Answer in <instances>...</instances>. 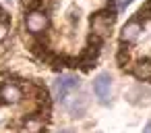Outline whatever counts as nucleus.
<instances>
[{"label": "nucleus", "mask_w": 151, "mask_h": 133, "mask_svg": "<svg viewBox=\"0 0 151 133\" xmlns=\"http://www.w3.org/2000/svg\"><path fill=\"white\" fill-rule=\"evenodd\" d=\"M50 25V17L46 11H40V9H31L27 15H25V29L33 36L37 33H44Z\"/></svg>", "instance_id": "nucleus-1"}, {"label": "nucleus", "mask_w": 151, "mask_h": 133, "mask_svg": "<svg viewBox=\"0 0 151 133\" xmlns=\"http://www.w3.org/2000/svg\"><path fill=\"white\" fill-rule=\"evenodd\" d=\"M114 19H116V15H112V13H108V11L95 13V15L91 17V31H93V36H97V38L106 36V33L110 31V27H112Z\"/></svg>", "instance_id": "nucleus-2"}, {"label": "nucleus", "mask_w": 151, "mask_h": 133, "mask_svg": "<svg viewBox=\"0 0 151 133\" xmlns=\"http://www.w3.org/2000/svg\"><path fill=\"white\" fill-rule=\"evenodd\" d=\"M79 87V77L77 75H70V73H66V75H60L56 81H54V94H56V98H60V100H64L70 92H75Z\"/></svg>", "instance_id": "nucleus-3"}, {"label": "nucleus", "mask_w": 151, "mask_h": 133, "mask_svg": "<svg viewBox=\"0 0 151 133\" xmlns=\"http://www.w3.org/2000/svg\"><path fill=\"white\" fill-rule=\"evenodd\" d=\"M93 92H95V96L101 104L110 102V96H112V77H110V73H99L93 79Z\"/></svg>", "instance_id": "nucleus-4"}, {"label": "nucleus", "mask_w": 151, "mask_h": 133, "mask_svg": "<svg viewBox=\"0 0 151 133\" xmlns=\"http://www.w3.org/2000/svg\"><path fill=\"white\" fill-rule=\"evenodd\" d=\"M141 31H143V25H141L137 19H132V21H128V23L122 27V31H120V42H122V44H132V42L139 40Z\"/></svg>", "instance_id": "nucleus-5"}, {"label": "nucleus", "mask_w": 151, "mask_h": 133, "mask_svg": "<svg viewBox=\"0 0 151 133\" xmlns=\"http://www.w3.org/2000/svg\"><path fill=\"white\" fill-rule=\"evenodd\" d=\"M21 98H23V92L15 83H4L2 87H0V102L17 104V102H21Z\"/></svg>", "instance_id": "nucleus-6"}, {"label": "nucleus", "mask_w": 151, "mask_h": 133, "mask_svg": "<svg viewBox=\"0 0 151 133\" xmlns=\"http://www.w3.org/2000/svg\"><path fill=\"white\" fill-rule=\"evenodd\" d=\"M132 75L141 81H149L151 79V60H141L132 67Z\"/></svg>", "instance_id": "nucleus-7"}, {"label": "nucleus", "mask_w": 151, "mask_h": 133, "mask_svg": "<svg viewBox=\"0 0 151 133\" xmlns=\"http://www.w3.org/2000/svg\"><path fill=\"white\" fill-rule=\"evenodd\" d=\"M25 131H29V133H40L42 131V121L40 118H29V121H25Z\"/></svg>", "instance_id": "nucleus-8"}, {"label": "nucleus", "mask_w": 151, "mask_h": 133, "mask_svg": "<svg viewBox=\"0 0 151 133\" xmlns=\"http://www.w3.org/2000/svg\"><path fill=\"white\" fill-rule=\"evenodd\" d=\"M149 17H151V0H147V4L139 9V13H137V21L141 23V19H149Z\"/></svg>", "instance_id": "nucleus-9"}, {"label": "nucleus", "mask_w": 151, "mask_h": 133, "mask_svg": "<svg viewBox=\"0 0 151 133\" xmlns=\"http://www.w3.org/2000/svg\"><path fill=\"white\" fill-rule=\"evenodd\" d=\"M143 133H151V121L145 125V129H143Z\"/></svg>", "instance_id": "nucleus-10"}, {"label": "nucleus", "mask_w": 151, "mask_h": 133, "mask_svg": "<svg viewBox=\"0 0 151 133\" xmlns=\"http://www.w3.org/2000/svg\"><path fill=\"white\" fill-rule=\"evenodd\" d=\"M23 2H27V4H31V7H35V4L40 2V0H23Z\"/></svg>", "instance_id": "nucleus-11"}, {"label": "nucleus", "mask_w": 151, "mask_h": 133, "mask_svg": "<svg viewBox=\"0 0 151 133\" xmlns=\"http://www.w3.org/2000/svg\"><path fill=\"white\" fill-rule=\"evenodd\" d=\"M128 2H130V0H120V4H118V7H120V9H124V7H126Z\"/></svg>", "instance_id": "nucleus-12"}, {"label": "nucleus", "mask_w": 151, "mask_h": 133, "mask_svg": "<svg viewBox=\"0 0 151 133\" xmlns=\"http://www.w3.org/2000/svg\"><path fill=\"white\" fill-rule=\"evenodd\" d=\"M58 133H73L70 129H64V131H58Z\"/></svg>", "instance_id": "nucleus-13"}]
</instances>
